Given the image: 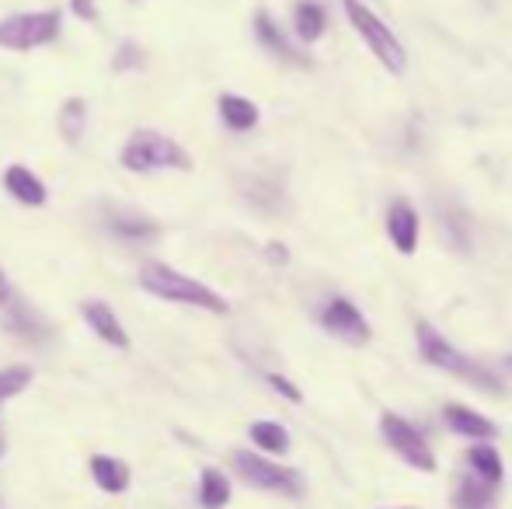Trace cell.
<instances>
[{
  "label": "cell",
  "mask_w": 512,
  "mask_h": 509,
  "mask_svg": "<svg viewBox=\"0 0 512 509\" xmlns=\"http://www.w3.org/2000/svg\"><path fill=\"white\" fill-rule=\"evenodd\" d=\"M4 311H7V332H14L18 339H25V342L49 339L46 318H42L35 307H28L25 300H14V293H11V300L4 304Z\"/></svg>",
  "instance_id": "obj_14"
},
{
  "label": "cell",
  "mask_w": 512,
  "mask_h": 509,
  "mask_svg": "<svg viewBox=\"0 0 512 509\" xmlns=\"http://www.w3.org/2000/svg\"><path fill=\"white\" fill-rule=\"evenodd\" d=\"M140 286L150 293V297L168 300V304L199 307V311H206V314H230L227 297H220L213 286L185 276L182 269H171L168 262H143L140 265Z\"/></svg>",
  "instance_id": "obj_1"
},
{
  "label": "cell",
  "mask_w": 512,
  "mask_h": 509,
  "mask_svg": "<svg viewBox=\"0 0 512 509\" xmlns=\"http://www.w3.org/2000/svg\"><path fill=\"white\" fill-rule=\"evenodd\" d=\"M380 509H418V506H380Z\"/></svg>",
  "instance_id": "obj_31"
},
{
  "label": "cell",
  "mask_w": 512,
  "mask_h": 509,
  "mask_svg": "<svg viewBox=\"0 0 512 509\" xmlns=\"http://www.w3.org/2000/svg\"><path fill=\"white\" fill-rule=\"evenodd\" d=\"M492 499H495V489L481 485L474 475H467L464 482L457 485V492H453V506L457 509H485Z\"/></svg>",
  "instance_id": "obj_23"
},
{
  "label": "cell",
  "mask_w": 512,
  "mask_h": 509,
  "mask_svg": "<svg viewBox=\"0 0 512 509\" xmlns=\"http://www.w3.org/2000/svg\"><path fill=\"white\" fill-rule=\"evenodd\" d=\"M293 28H297V39L300 42L314 46V42L324 35V28H328V14H324L321 4H314V0H304V4H297V11H293Z\"/></svg>",
  "instance_id": "obj_20"
},
{
  "label": "cell",
  "mask_w": 512,
  "mask_h": 509,
  "mask_svg": "<svg viewBox=\"0 0 512 509\" xmlns=\"http://www.w3.org/2000/svg\"><path fill=\"white\" fill-rule=\"evenodd\" d=\"M387 234L401 255H415L418 248V210L408 199H394L387 210Z\"/></svg>",
  "instance_id": "obj_11"
},
{
  "label": "cell",
  "mask_w": 512,
  "mask_h": 509,
  "mask_svg": "<svg viewBox=\"0 0 512 509\" xmlns=\"http://www.w3.org/2000/svg\"><path fill=\"white\" fill-rule=\"evenodd\" d=\"M230 464H234V471L251 489L276 492V496H290V499L304 496V478H300L297 471L286 468V464L269 461V457L255 454V450H234Z\"/></svg>",
  "instance_id": "obj_6"
},
{
  "label": "cell",
  "mask_w": 512,
  "mask_h": 509,
  "mask_svg": "<svg viewBox=\"0 0 512 509\" xmlns=\"http://www.w3.org/2000/svg\"><path fill=\"white\" fill-rule=\"evenodd\" d=\"M63 14L56 7L46 11H21L11 18H0V49H11V53H32L39 46L60 39Z\"/></svg>",
  "instance_id": "obj_4"
},
{
  "label": "cell",
  "mask_w": 512,
  "mask_h": 509,
  "mask_svg": "<svg viewBox=\"0 0 512 509\" xmlns=\"http://www.w3.org/2000/svg\"><path fill=\"white\" fill-rule=\"evenodd\" d=\"M4 450H7V436H4V429H0V457H4Z\"/></svg>",
  "instance_id": "obj_30"
},
{
  "label": "cell",
  "mask_w": 512,
  "mask_h": 509,
  "mask_svg": "<svg viewBox=\"0 0 512 509\" xmlns=\"http://www.w3.org/2000/svg\"><path fill=\"white\" fill-rule=\"evenodd\" d=\"M0 509H7V506H4V503H0Z\"/></svg>",
  "instance_id": "obj_33"
},
{
  "label": "cell",
  "mask_w": 512,
  "mask_h": 509,
  "mask_svg": "<svg viewBox=\"0 0 512 509\" xmlns=\"http://www.w3.org/2000/svg\"><path fill=\"white\" fill-rule=\"evenodd\" d=\"M265 258H269V262H276V265H286V262H290V252H286L283 241H269V245H265Z\"/></svg>",
  "instance_id": "obj_28"
},
{
  "label": "cell",
  "mask_w": 512,
  "mask_h": 509,
  "mask_svg": "<svg viewBox=\"0 0 512 509\" xmlns=\"http://www.w3.org/2000/svg\"><path fill=\"white\" fill-rule=\"evenodd\" d=\"M4 192L21 206H46V199H49L46 182H42L32 168H25V164H11V168L4 171Z\"/></svg>",
  "instance_id": "obj_10"
},
{
  "label": "cell",
  "mask_w": 512,
  "mask_h": 509,
  "mask_svg": "<svg viewBox=\"0 0 512 509\" xmlns=\"http://www.w3.org/2000/svg\"><path fill=\"white\" fill-rule=\"evenodd\" d=\"M467 464H471V475L488 489H499L502 478H506V464H502V454L495 450V443H474L467 450Z\"/></svg>",
  "instance_id": "obj_16"
},
{
  "label": "cell",
  "mask_w": 512,
  "mask_h": 509,
  "mask_svg": "<svg viewBox=\"0 0 512 509\" xmlns=\"http://www.w3.org/2000/svg\"><path fill=\"white\" fill-rule=\"evenodd\" d=\"M415 339H418V353H422V360L429 363V367L446 370V374H453V377H464L467 384H474L485 394H506V387H502V381L492 374V370L478 367V363L467 360L464 353H457V349H453L450 342H446L443 335L429 325V321H418Z\"/></svg>",
  "instance_id": "obj_3"
},
{
  "label": "cell",
  "mask_w": 512,
  "mask_h": 509,
  "mask_svg": "<svg viewBox=\"0 0 512 509\" xmlns=\"http://www.w3.org/2000/svg\"><path fill=\"white\" fill-rule=\"evenodd\" d=\"M11 300V283H7V276H4V269H0V307Z\"/></svg>",
  "instance_id": "obj_29"
},
{
  "label": "cell",
  "mask_w": 512,
  "mask_h": 509,
  "mask_svg": "<svg viewBox=\"0 0 512 509\" xmlns=\"http://www.w3.org/2000/svg\"><path fill=\"white\" fill-rule=\"evenodd\" d=\"M143 63H147V53H143L140 42L122 39L119 49H115V56H112V70H115V74H129V70H140Z\"/></svg>",
  "instance_id": "obj_25"
},
{
  "label": "cell",
  "mask_w": 512,
  "mask_h": 509,
  "mask_svg": "<svg viewBox=\"0 0 512 509\" xmlns=\"http://www.w3.org/2000/svg\"><path fill=\"white\" fill-rule=\"evenodd\" d=\"M248 436L262 454H272V457L290 454V433H286V426H279V422H272V419L251 422Z\"/></svg>",
  "instance_id": "obj_19"
},
{
  "label": "cell",
  "mask_w": 512,
  "mask_h": 509,
  "mask_svg": "<svg viewBox=\"0 0 512 509\" xmlns=\"http://www.w3.org/2000/svg\"><path fill=\"white\" fill-rule=\"evenodd\" d=\"M380 433H384L387 447H391L408 468L422 471V475H432V471H436V454H432L425 436L418 433L408 419H401V415H394V412H384L380 415Z\"/></svg>",
  "instance_id": "obj_7"
},
{
  "label": "cell",
  "mask_w": 512,
  "mask_h": 509,
  "mask_svg": "<svg viewBox=\"0 0 512 509\" xmlns=\"http://www.w3.org/2000/svg\"><path fill=\"white\" fill-rule=\"evenodd\" d=\"M32 377H35L32 367H25V363H14V367L0 370V405L11 401V398H18V394L32 384Z\"/></svg>",
  "instance_id": "obj_24"
},
{
  "label": "cell",
  "mask_w": 512,
  "mask_h": 509,
  "mask_svg": "<svg viewBox=\"0 0 512 509\" xmlns=\"http://www.w3.org/2000/svg\"><path fill=\"white\" fill-rule=\"evenodd\" d=\"M91 478H95V485L108 496H122V492L129 489V464L119 461V457H108V454H95L91 457Z\"/></svg>",
  "instance_id": "obj_17"
},
{
  "label": "cell",
  "mask_w": 512,
  "mask_h": 509,
  "mask_svg": "<svg viewBox=\"0 0 512 509\" xmlns=\"http://www.w3.org/2000/svg\"><path fill=\"white\" fill-rule=\"evenodd\" d=\"M506 370H509V374H512V356H506Z\"/></svg>",
  "instance_id": "obj_32"
},
{
  "label": "cell",
  "mask_w": 512,
  "mask_h": 509,
  "mask_svg": "<svg viewBox=\"0 0 512 509\" xmlns=\"http://www.w3.org/2000/svg\"><path fill=\"white\" fill-rule=\"evenodd\" d=\"M230 496H234L230 478L220 468H203V475H199V503L206 509H223L230 503Z\"/></svg>",
  "instance_id": "obj_22"
},
{
  "label": "cell",
  "mask_w": 512,
  "mask_h": 509,
  "mask_svg": "<svg viewBox=\"0 0 512 509\" xmlns=\"http://www.w3.org/2000/svg\"><path fill=\"white\" fill-rule=\"evenodd\" d=\"M60 136L70 143V147H77L81 143V136H84V129H88V102L84 98H67V102L60 105Z\"/></svg>",
  "instance_id": "obj_21"
},
{
  "label": "cell",
  "mask_w": 512,
  "mask_h": 509,
  "mask_svg": "<svg viewBox=\"0 0 512 509\" xmlns=\"http://www.w3.org/2000/svg\"><path fill=\"white\" fill-rule=\"evenodd\" d=\"M321 325H324V332L349 342V346H366V342L373 339L370 321H366L363 311L345 297H331L328 304L321 307Z\"/></svg>",
  "instance_id": "obj_8"
},
{
  "label": "cell",
  "mask_w": 512,
  "mask_h": 509,
  "mask_svg": "<svg viewBox=\"0 0 512 509\" xmlns=\"http://www.w3.org/2000/svg\"><path fill=\"white\" fill-rule=\"evenodd\" d=\"M70 11H74L81 21H88V25H98V18H102L95 0H70Z\"/></svg>",
  "instance_id": "obj_27"
},
{
  "label": "cell",
  "mask_w": 512,
  "mask_h": 509,
  "mask_svg": "<svg viewBox=\"0 0 512 509\" xmlns=\"http://www.w3.org/2000/svg\"><path fill=\"white\" fill-rule=\"evenodd\" d=\"M220 119L227 129H234V133H251V129L258 126V119H262V112H258V105L251 102V98L244 95H220Z\"/></svg>",
  "instance_id": "obj_18"
},
{
  "label": "cell",
  "mask_w": 512,
  "mask_h": 509,
  "mask_svg": "<svg viewBox=\"0 0 512 509\" xmlns=\"http://www.w3.org/2000/svg\"><path fill=\"white\" fill-rule=\"evenodd\" d=\"M108 231L119 241H126V245H150V241L161 238V224L143 217V213H115L108 220Z\"/></svg>",
  "instance_id": "obj_15"
},
{
  "label": "cell",
  "mask_w": 512,
  "mask_h": 509,
  "mask_svg": "<svg viewBox=\"0 0 512 509\" xmlns=\"http://www.w3.org/2000/svg\"><path fill=\"white\" fill-rule=\"evenodd\" d=\"M265 381H269V387H272V391H276V394H283L286 401H297V405H300V401H304V394H300V387L293 384V381H286L283 374H269V377H265Z\"/></svg>",
  "instance_id": "obj_26"
},
{
  "label": "cell",
  "mask_w": 512,
  "mask_h": 509,
  "mask_svg": "<svg viewBox=\"0 0 512 509\" xmlns=\"http://www.w3.org/2000/svg\"><path fill=\"white\" fill-rule=\"evenodd\" d=\"M342 7H345V18H349L352 28L359 32V39L370 46V53L377 56L391 74H405L408 53H405V46H401L398 35H394L391 28H387L384 21H380L377 14L363 4V0H342Z\"/></svg>",
  "instance_id": "obj_5"
},
{
  "label": "cell",
  "mask_w": 512,
  "mask_h": 509,
  "mask_svg": "<svg viewBox=\"0 0 512 509\" xmlns=\"http://www.w3.org/2000/svg\"><path fill=\"white\" fill-rule=\"evenodd\" d=\"M119 164L133 175H150V171H192V154L171 136L157 129H136L119 154Z\"/></svg>",
  "instance_id": "obj_2"
},
{
  "label": "cell",
  "mask_w": 512,
  "mask_h": 509,
  "mask_svg": "<svg viewBox=\"0 0 512 509\" xmlns=\"http://www.w3.org/2000/svg\"><path fill=\"white\" fill-rule=\"evenodd\" d=\"M255 35H258V42H262L265 49H269L272 56H279V60H286V63H297V67H310V56L304 53H297L293 49V42L283 35V28L276 25V18H272L269 11H258L255 14Z\"/></svg>",
  "instance_id": "obj_13"
},
{
  "label": "cell",
  "mask_w": 512,
  "mask_h": 509,
  "mask_svg": "<svg viewBox=\"0 0 512 509\" xmlns=\"http://www.w3.org/2000/svg\"><path fill=\"white\" fill-rule=\"evenodd\" d=\"M443 419H446V426H450L453 433L467 436V440L492 443L495 436H499V426H495L492 419H485V415L474 412V408H467V405H446L443 408Z\"/></svg>",
  "instance_id": "obj_12"
},
{
  "label": "cell",
  "mask_w": 512,
  "mask_h": 509,
  "mask_svg": "<svg viewBox=\"0 0 512 509\" xmlns=\"http://www.w3.org/2000/svg\"><path fill=\"white\" fill-rule=\"evenodd\" d=\"M81 318H84V325H88L91 332H95L98 339L105 342V346L122 349V353L129 349L126 325H122L119 314H115L112 307L105 304V300H84V304H81Z\"/></svg>",
  "instance_id": "obj_9"
}]
</instances>
